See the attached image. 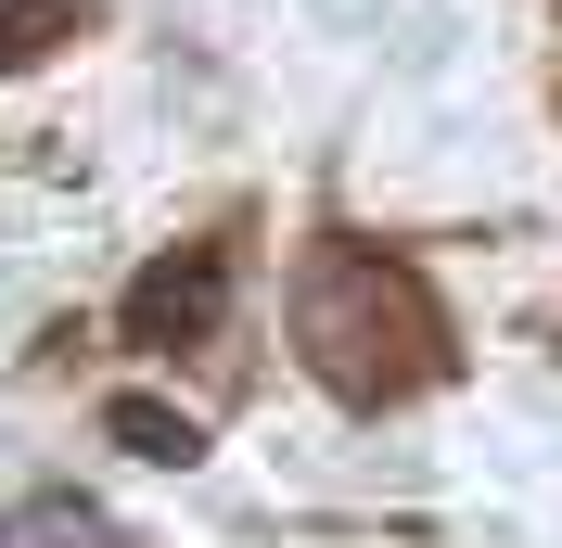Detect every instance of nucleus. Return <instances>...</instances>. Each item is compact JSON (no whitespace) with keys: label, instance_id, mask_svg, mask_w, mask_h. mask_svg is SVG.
Segmentation results:
<instances>
[{"label":"nucleus","instance_id":"f257e3e1","mask_svg":"<svg viewBox=\"0 0 562 548\" xmlns=\"http://www.w3.org/2000/svg\"><path fill=\"white\" fill-rule=\"evenodd\" d=\"M294 370L333 396L346 421H384L435 383H460V319L448 294L422 281V255L358 230H319L294 255Z\"/></svg>","mask_w":562,"mask_h":548},{"label":"nucleus","instance_id":"f03ea898","mask_svg":"<svg viewBox=\"0 0 562 548\" xmlns=\"http://www.w3.org/2000/svg\"><path fill=\"white\" fill-rule=\"evenodd\" d=\"M231 294H244V230L217 217V230L167 242V255H140L128 294H115V344L128 357H192V344L231 332Z\"/></svg>","mask_w":562,"mask_h":548},{"label":"nucleus","instance_id":"7ed1b4c3","mask_svg":"<svg viewBox=\"0 0 562 548\" xmlns=\"http://www.w3.org/2000/svg\"><path fill=\"white\" fill-rule=\"evenodd\" d=\"M0 548H140V536L103 511V498H77V484H38V498H13V511H0Z\"/></svg>","mask_w":562,"mask_h":548},{"label":"nucleus","instance_id":"20e7f679","mask_svg":"<svg viewBox=\"0 0 562 548\" xmlns=\"http://www.w3.org/2000/svg\"><path fill=\"white\" fill-rule=\"evenodd\" d=\"M103 434L128 446V459H167V472H192V459H205V421H192V409H167V396H115V409H103Z\"/></svg>","mask_w":562,"mask_h":548},{"label":"nucleus","instance_id":"39448f33","mask_svg":"<svg viewBox=\"0 0 562 548\" xmlns=\"http://www.w3.org/2000/svg\"><path fill=\"white\" fill-rule=\"evenodd\" d=\"M90 13H103V0H0V77H26V65H52L65 38H90Z\"/></svg>","mask_w":562,"mask_h":548},{"label":"nucleus","instance_id":"423d86ee","mask_svg":"<svg viewBox=\"0 0 562 548\" xmlns=\"http://www.w3.org/2000/svg\"><path fill=\"white\" fill-rule=\"evenodd\" d=\"M537 344H550V357H562V294H550V307H537Z\"/></svg>","mask_w":562,"mask_h":548}]
</instances>
